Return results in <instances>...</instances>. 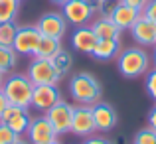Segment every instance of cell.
<instances>
[{"label":"cell","mask_w":156,"mask_h":144,"mask_svg":"<svg viewBox=\"0 0 156 144\" xmlns=\"http://www.w3.org/2000/svg\"><path fill=\"white\" fill-rule=\"evenodd\" d=\"M150 55L142 47H126L117 55V69L126 79H136L148 73Z\"/></svg>","instance_id":"cell-1"},{"label":"cell","mask_w":156,"mask_h":144,"mask_svg":"<svg viewBox=\"0 0 156 144\" xmlns=\"http://www.w3.org/2000/svg\"><path fill=\"white\" fill-rule=\"evenodd\" d=\"M69 93L71 99L77 101L79 105H95L97 101H101V83L87 71L75 73L69 81Z\"/></svg>","instance_id":"cell-2"},{"label":"cell","mask_w":156,"mask_h":144,"mask_svg":"<svg viewBox=\"0 0 156 144\" xmlns=\"http://www.w3.org/2000/svg\"><path fill=\"white\" fill-rule=\"evenodd\" d=\"M2 91L6 95L8 103L16 107H32V93H34V83L28 79V75L24 73H12L6 77V81L2 83Z\"/></svg>","instance_id":"cell-3"},{"label":"cell","mask_w":156,"mask_h":144,"mask_svg":"<svg viewBox=\"0 0 156 144\" xmlns=\"http://www.w3.org/2000/svg\"><path fill=\"white\" fill-rule=\"evenodd\" d=\"M26 75L34 85H57L63 77L51 63V59H40V57H34Z\"/></svg>","instance_id":"cell-4"},{"label":"cell","mask_w":156,"mask_h":144,"mask_svg":"<svg viewBox=\"0 0 156 144\" xmlns=\"http://www.w3.org/2000/svg\"><path fill=\"white\" fill-rule=\"evenodd\" d=\"M63 18L75 28L87 26L95 16V2L91 0H67L63 4Z\"/></svg>","instance_id":"cell-5"},{"label":"cell","mask_w":156,"mask_h":144,"mask_svg":"<svg viewBox=\"0 0 156 144\" xmlns=\"http://www.w3.org/2000/svg\"><path fill=\"white\" fill-rule=\"evenodd\" d=\"M36 28L42 36H48V38H63L65 32H67V20L63 18V14L59 12H46L38 18L36 22Z\"/></svg>","instance_id":"cell-6"},{"label":"cell","mask_w":156,"mask_h":144,"mask_svg":"<svg viewBox=\"0 0 156 144\" xmlns=\"http://www.w3.org/2000/svg\"><path fill=\"white\" fill-rule=\"evenodd\" d=\"M69 132L77 134V136H83V138H87V136H91L93 132H97L91 105L73 107V118H71V130H69Z\"/></svg>","instance_id":"cell-7"},{"label":"cell","mask_w":156,"mask_h":144,"mask_svg":"<svg viewBox=\"0 0 156 144\" xmlns=\"http://www.w3.org/2000/svg\"><path fill=\"white\" fill-rule=\"evenodd\" d=\"M46 118L50 121L57 134H65L71 130V118H73V105L65 101H59L50 111H46Z\"/></svg>","instance_id":"cell-8"},{"label":"cell","mask_w":156,"mask_h":144,"mask_svg":"<svg viewBox=\"0 0 156 144\" xmlns=\"http://www.w3.org/2000/svg\"><path fill=\"white\" fill-rule=\"evenodd\" d=\"M40 38H42V34L38 32L36 26H18L12 47H14L16 53H22V55H34L36 47H38V44H40Z\"/></svg>","instance_id":"cell-9"},{"label":"cell","mask_w":156,"mask_h":144,"mask_svg":"<svg viewBox=\"0 0 156 144\" xmlns=\"http://www.w3.org/2000/svg\"><path fill=\"white\" fill-rule=\"evenodd\" d=\"M61 101V91L57 85H34V93H32V107L40 113L50 111L53 105Z\"/></svg>","instance_id":"cell-10"},{"label":"cell","mask_w":156,"mask_h":144,"mask_svg":"<svg viewBox=\"0 0 156 144\" xmlns=\"http://www.w3.org/2000/svg\"><path fill=\"white\" fill-rule=\"evenodd\" d=\"M26 134H28L30 144H48V142L57 140V132L53 130V126L50 125V121H48L46 117L32 118Z\"/></svg>","instance_id":"cell-11"},{"label":"cell","mask_w":156,"mask_h":144,"mask_svg":"<svg viewBox=\"0 0 156 144\" xmlns=\"http://www.w3.org/2000/svg\"><path fill=\"white\" fill-rule=\"evenodd\" d=\"M0 121L10 126L16 134H24L28 130V126H30L32 117H30V111H28L26 107L8 105L6 111L2 113V117H0Z\"/></svg>","instance_id":"cell-12"},{"label":"cell","mask_w":156,"mask_h":144,"mask_svg":"<svg viewBox=\"0 0 156 144\" xmlns=\"http://www.w3.org/2000/svg\"><path fill=\"white\" fill-rule=\"evenodd\" d=\"M93 111V121H95V128L99 132H109L117 126V111L113 109V105L105 101H97L95 105H91Z\"/></svg>","instance_id":"cell-13"},{"label":"cell","mask_w":156,"mask_h":144,"mask_svg":"<svg viewBox=\"0 0 156 144\" xmlns=\"http://www.w3.org/2000/svg\"><path fill=\"white\" fill-rule=\"evenodd\" d=\"M130 36H133V40L138 46L154 47L156 46V22L140 16V18L133 24V28H130Z\"/></svg>","instance_id":"cell-14"},{"label":"cell","mask_w":156,"mask_h":144,"mask_svg":"<svg viewBox=\"0 0 156 144\" xmlns=\"http://www.w3.org/2000/svg\"><path fill=\"white\" fill-rule=\"evenodd\" d=\"M97 40L99 38H97L95 32L91 30V26H79V28H75V32L71 34V46H73L75 51L89 53V55H91Z\"/></svg>","instance_id":"cell-15"},{"label":"cell","mask_w":156,"mask_h":144,"mask_svg":"<svg viewBox=\"0 0 156 144\" xmlns=\"http://www.w3.org/2000/svg\"><path fill=\"white\" fill-rule=\"evenodd\" d=\"M140 16H142V10H138V8H134V6H129V4H125V2H121L117 6V10L113 12L111 20H113V22L119 26V30L122 32V30H130L133 24L136 22Z\"/></svg>","instance_id":"cell-16"},{"label":"cell","mask_w":156,"mask_h":144,"mask_svg":"<svg viewBox=\"0 0 156 144\" xmlns=\"http://www.w3.org/2000/svg\"><path fill=\"white\" fill-rule=\"evenodd\" d=\"M121 53V40H97L91 55L99 61H111Z\"/></svg>","instance_id":"cell-17"},{"label":"cell","mask_w":156,"mask_h":144,"mask_svg":"<svg viewBox=\"0 0 156 144\" xmlns=\"http://www.w3.org/2000/svg\"><path fill=\"white\" fill-rule=\"evenodd\" d=\"M91 30L95 32V36L99 40H121V30L111 18H97L91 24Z\"/></svg>","instance_id":"cell-18"},{"label":"cell","mask_w":156,"mask_h":144,"mask_svg":"<svg viewBox=\"0 0 156 144\" xmlns=\"http://www.w3.org/2000/svg\"><path fill=\"white\" fill-rule=\"evenodd\" d=\"M59 49H61V40L59 38H48V36H42L38 47H36V51H34V57H40V59H51Z\"/></svg>","instance_id":"cell-19"},{"label":"cell","mask_w":156,"mask_h":144,"mask_svg":"<svg viewBox=\"0 0 156 144\" xmlns=\"http://www.w3.org/2000/svg\"><path fill=\"white\" fill-rule=\"evenodd\" d=\"M16 61H18V53L14 51V47L0 46V73L2 75L10 73L16 67Z\"/></svg>","instance_id":"cell-20"},{"label":"cell","mask_w":156,"mask_h":144,"mask_svg":"<svg viewBox=\"0 0 156 144\" xmlns=\"http://www.w3.org/2000/svg\"><path fill=\"white\" fill-rule=\"evenodd\" d=\"M20 0H0V24L14 22L18 18Z\"/></svg>","instance_id":"cell-21"},{"label":"cell","mask_w":156,"mask_h":144,"mask_svg":"<svg viewBox=\"0 0 156 144\" xmlns=\"http://www.w3.org/2000/svg\"><path fill=\"white\" fill-rule=\"evenodd\" d=\"M51 63L55 65V69L61 73V75H65V73H69V71H71V67H73V55L67 51V49L61 47L59 51L51 57Z\"/></svg>","instance_id":"cell-22"},{"label":"cell","mask_w":156,"mask_h":144,"mask_svg":"<svg viewBox=\"0 0 156 144\" xmlns=\"http://www.w3.org/2000/svg\"><path fill=\"white\" fill-rule=\"evenodd\" d=\"M16 22H6V24H0V46H8L12 47L14 44V38H16Z\"/></svg>","instance_id":"cell-23"},{"label":"cell","mask_w":156,"mask_h":144,"mask_svg":"<svg viewBox=\"0 0 156 144\" xmlns=\"http://www.w3.org/2000/svg\"><path fill=\"white\" fill-rule=\"evenodd\" d=\"M119 4H121V0H95V12L101 18H111Z\"/></svg>","instance_id":"cell-24"},{"label":"cell","mask_w":156,"mask_h":144,"mask_svg":"<svg viewBox=\"0 0 156 144\" xmlns=\"http://www.w3.org/2000/svg\"><path fill=\"white\" fill-rule=\"evenodd\" d=\"M133 144H156V130L146 126V128H140L136 134H134V142Z\"/></svg>","instance_id":"cell-25"},{"label":"cell","mask_w":156,"mask_h":144,"mask_svg":"<svg viewBox=\"0 0 156 144\" xmlns=\"http://www.w3.org/2000/svg\"><path fill=\"white\" fill-rule=\"evenodd\" d=\"M18 136H20V134H16L10 126L4 125V122L0 121V144H14Z\"/></svg>","instance_id":"cell-26"},{"label":"cell","mask_w":156,"mask_h":144,"mask_svg":"<svg viewBox=\"0 0 156 144\" xmlns=\"http://www.w3.org/2000/svg\"><path fill=\"white\" fill-rule=\"evenodd\" d=\"M144 89L146 93H148V97L156 101V69L146 73V79H144Z\"/></svg>","instance_id":"cell-27"},{"label":"cell","mask_w":156,"mask_h":144,"mask_svg":"<svg viewBox=\"0 0 156 144\" xmlns=\"http://www.w3.org/2000/svg\"><path fill=\"white\" fill-rule=\"evenodd\" d=\"M142 16L156 22V0H148V2H146V6L142 8Z\"/></svg>","instance_id":"cell-28"},{"label":"cell","mask_w":156,"mask_h":144,"mask_svg":"<svg viewBox=\"0 0 156 144\" xmlns=\"http://www.w3.org/2000/svg\"><path fill=\"white\" fill-rule=\"evenodd\" d=\"M83 144H113L109 140V138H105V136H97V134H91V136H87L85 138V142Z\"/></svg>","instance_id":"cell-29"},{"label":"cell","mask_w":156,"mask_h":144,"mask_svg":"<svg viewBox=\"0 0 156 144\" xmlns=\"http://www.w3.org/2000/svg\"><path fill=\"white\" fill-rule=\"evenodd\" d=\"M121 2L129 4V6H134V8H138V10H142V8L146 6V2H148V0H121Z\"/></svg>","instance_id":"cell-30"},{"label":"cell","mask_w":156,"mask_h":144,"mask_svg":"<svg viewBox=\"0 0 156 144\" xmlns=\"http://www.w3.org/2000/svg\"><path fill=\"white\" fill-rule=\"evenodd\" d=\"M148 126L156 130V105L150 109V113H148Z\"/></svg>","instance_id":"cell-31"},{"label":"cell","mask_w":156,"mask_h":144,"mask_svg":"<svg viewBox=\"0 0 156 144\" xmlns=\"http://www.w3.org/2000/svg\"><path fill=\"white\" fill-rule=\"evenodd\" d=\"M8 105H10V103H8L6 95H4V91L0 89V117H2V113L6 111V107H8Z\"/></svg>","instance_id":"cell-32"},{"label":"cell","mask_w":156,"mask_h":144,"mask_svg":"<svg viewBox=\"0 0 156 144\" xmlns=\"http://www.w3.org/2000/svg\"><path fill=\"white\" fill-rule=\"evenodd\" d=\"M14 144H30V140H24L22 136H18V138H16V142H14Z\"/></svg>","instance_id":"cell-33"},{"label":"cell","mask_w":156,"mask_h":144,"mask_svg":"<svg viewBox=\"0 0 156 144\" xmlns=\"http://www.w3.org/2000/svg\"><path fill=\"white\" fill-rule=\"evenodd\" d=\"M152 63H154V69H156V46H154V51H152Z\"/></svg>","instance_id":"cell-34"},{"label":"cell","mask_w":156,"mask_h":144,"mask_svg":"<svg viewBox=\"0 0 156 144\" xmlns=\"http://www.w3.org/2000/svg\"><path fill=\"white\" fill-rule=\"evenodd\" d=\"M51 2H53V4H59V6H63V4L67 2V0H51Z\"/></svg>","instance_id":"cell-35"},{"label":"cell","mask_w":156,"mask_h":144,"mask_svg":"<svg viewBox=\"0 0 156 144\" xmlns=\"http://www.w3.org/2000/svg\"><path fill=\"white\" fill-rule=\"evenodd\" d=\"M2 83H4V81H2V73H0V89H2Z\"/></svg>","instance_id":"cell-36"},{"label":"cell","mask_w":156,"mask_h":144,"mask_svg":"<svg viewBox=\"0 0 156 144\" xmlns=\"http://www.w3.org/2000/svg\"><path fill=\"white\" fill-rule=\"evenodd\" d=\"M48 144H59V142H57V140H53V142H48Z\"/></svg>","instance_id":"cell-37"}]
</instances>
